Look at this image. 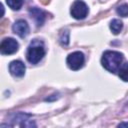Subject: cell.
I'll return each instance as SVG.
<instances>
[{"mask_svg":"<svg viewBox=\"0 0 128 128\" xmlns=\"http://www.w3.org/2000/svg\"><path fill=\"white\" fill-rule=\"evenodd\" d=\"M122 60H123V56L120 52L109 50V51H105L103 53L101 63H102V66L106 70L114 73L117 70H119Z\"/></svg>","mask_w":128,"mask_h":128,"instance_id":"6da1fadb","label":"cell"},{"mask_svg":"<svg viewBox=\"0 0 128 128\" xmlns=\"http://www.w3.org/2000/svg\"><path fill=\"white\" fill-rule=\"evenodd\" d=\"M44 55H45V49L43 43L37 39H34L30 43L27 49V53H26L27 60L31 64H37L44 57Z\"/></svg>","mask_w":128,"mask_h":128,"instance_id":"7a4b0ae2","label":"cell"},{"mask_svg":"<svg viewBox=\"0 0 128 128\" xmlns=\"http://www.w3.org/2000/svg\"><path fill=\"white\" fill-rule=\"evenodd\" d=\"M70 13L77 20L84 19L88 14V6L86 5L85 2L81 0H76L71 6Z\"/></svg>","mask_w":128,"mask_h":128,"instance_id":"3957f363","label":"cell"},{"mask_svg":"<svg viewBox=\"0 0 128 128\" xmlns=\"http://www.w3.org/2000/svg\"><path fill=\"white\" fill-rule=\"evenodd\" d=\"M84 60H85L84 54L80 51H75V52H72L68 55L66 62H67V65L70 69L78 70L83 66Z\"/></svg>","mask_w":128,"mask_h":128,"instance_id":"277c9868","label":"cell"},{"mask_svg":"<svg viewBox=\"0 0 128 128\" xmlns=\"http://www.w3.org/2000/svg\"><path fill=\"white\" fill-rule=\"evenodd\" d=\"M19 44L13 38H5L2 40L0 45V52L3 55H10L18 50Z\"/></svg>","mask_w":128,"mask_h":128,"instance_id":"5b68a950","label":"cell"},{"mask_svg":"<svg viewBox=\"0 0 128 128\" xmlns=\"http://www.w3.org/2000/svg\"><path fill=\"white\" fill-rule=\"evenodd\" d=\"M12 29H13V32L15 34H17L21 38H24L29 34V26H28L27 22L25 20H23V19L17 20L13 24Z\"/></svg>","mask_w":128,"mask_h":128,"instance_id":"8992f818","label":"cell"},{"mask_svg":"<svg viewBox=\"0 0 128 128\" xmlns=\"http://www.w3.org/2000/svg\"><path fill=\"white\" fill-rule=\"evenodd\" d=\"M9 71L15 77H22L25 74V65L20 60H14L9 64Z\"/></svg>","mask_w":128,"mask_h":128,"instance_id":"52a82bcc","label":"cell"},{"mask_svg":"<svg viewBox=\"0 0 128 128\" xmlns=\"http://www.w3.org/2000/svg\"><path fill=\"white\" fill-rule=\"evenodd\" d=\"M29 13H30L31 17L35 20L37 26H42L43 25V23L45 21V18H46V13L43 10H41L37 7H31L29 9Z\"/></svg>","mask_w":128,"mask_h":128,"instance_id":"ba28073f","label":"cell"},{"mask_svg":"<svg viewBox=\"0 0 128 128\" xmlns=\"http://www.w3.org/2000/svg\"><path fill=\"white\" fill-rule=\"evenodd\" d=\"M123 28V23L119 19H113L110 22V29L113 32V34H118Z\"/></svg>","mask_w":128,"mask_h":128,"instance_id":"9c48e42d","label":"cell"},{"mask_svg":"<svg viewBox=\"0 0 128 128\" xmlns=\"http://www.w3.org/2000/svg\"><path fill=\"white\" fill-rule=\"evenodd\" d=\"M118 75L119 77L125 81V82H128V63H124L118 70Z\"/></svg>","mask_w":128,"mask_h":128,"instance_id":"30bf717a","label":"cell"},{"mask_svg":"<svg viewBox=\"0 0 128 128\" xmlns=\"http://www.w3.org/2000/svg\"><path fill=\"white\" fill-rule=\"evenodd\" d=\"M7 5L13 10H19L23 5V0H6Z\"/></svg>","mask_w":128,"mask_h":128,"instance_id":"8fae6325","label":"cell"},{"mask_svg":"<svg viewBox=\"0 0 128 128\" xmlns=\"http://www.w3.org/2000/svg\"><path fill=\"white\" fill-rule=\"evenodd\" d=\"M116 11H117L118 15H120V16H122V17L128 16V4L125 3V4H122V5L118 6Z\"/></svg>","mask_w":128,"mask_h":128,"instance_id":"7c38bea8","label":"cell"},{"mask_svg":"<svg viewBox=\"0 0 128 128\" xmlns=\"http://www.w3.org/2000/svg\"><path fill=\"white\" fill-rule=\"evenodd\" d=\"M60 42L62 45H67L69 43V32L68 31H65V36H64V33H62L60 37Z\"/></svg>","mask_w":128,"mask_h":128,"instance_id":"4fadbf2b","label":"cell"},{"mask_svg":"<svg viewBox=\"0 0 128 128\" xmlns=\"http://www.w3.org/2000/svg\"><path fill=\"white\" fill-rule=\"evenodd\" d=\"M118 127H128V123H120Z\"/></svg>","mask_w":128,"mask_h":128,"instance_id":"5bb4252c","label":"cell"}]
</instances>
